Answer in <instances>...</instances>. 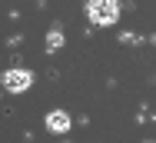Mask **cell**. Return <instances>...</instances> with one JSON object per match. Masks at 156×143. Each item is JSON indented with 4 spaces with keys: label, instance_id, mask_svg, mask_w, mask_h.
<instances>
[{
    "label": "cell",
    "instance_id": "2",
    "mask_svg": "<svg viewBox=\"0 0 156 143\" xmlns=\"http://www.w3.org/2000/svg\"><path fill=\"white\" fill-rule=\"evenodd\" d=\"M0 86H3L7 93H27V90L33 86V73L23 70V67H10V70H3Z\"/></svg>",
    "mask_w": 156,
    "mask_h": 143
},
{
    "label": "cell",
    "instance_id": "4",
    "mask_svg": "<svg viewBox=\"0 0 156 143\" xmlns=\"http://www.w3.org/2000/svg\"><path fill=\"white\" fill-rule=\"evenodd\" d=\"M63 47V30H50V33H47V50H50V53H53V50H60Z\"/></svg>",
    "mask_w": 156,
    "mask_h": 143
},
{
    "label": "cell",
    "instance_id": "3",
    "mask_svg": "<svg viewBox=\"0 0 156 143\" xmlns=\"http://www.w3.org/2000/svg\"><path fill=\"white\" fill-rule=\"evenodd\" d=\"M47 130L66 133V130H70V113H66V110H50V113H47Z\"/></svg>",
    "mask_w": 156,
    "mask_h": 143
},
{
    "label": "cell",
    "instance_id": "1",
    "mask_svg": "<svg viewBox=\"0 0 156 143\" xmlns=\"http://www.w3.org/2000/svg\"><path fill=\"white\" fill-rule=\"evenodd\" d=\"M87 20L93 27H113L120 20V0H87Z\"/></svg>",
    "mask_w": 156,
    "mask_h": 143
}]
</instances>
